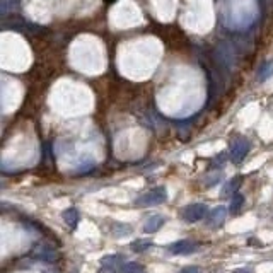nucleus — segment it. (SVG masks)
Wrapping results in <instances>:
<instances>
[{
	"label": "nucleus",
	"instance_id": "obj_16",
	"mask_svg": "<svg viewBox=\"0 0 273 273\" xmlns=\"http://www.w3.org/2000/svg\"><path fill=\"white\" fill-rule=\"evenodd\" d=\"M232 273H255V271H253L251 266H241V268H236Z\"/></svg>",
	"mask_w": 273,
	"mask_h": 273
},
{
	"label": "nucleus",
	"instance_id": "obj_15",
	"mask_svg": "<svg viewBox=\"0 0 273 273\" xmlns=\"http://www.w3.org/2000/svg\"><path fill=\"white\" fill-rule=\"evenodd\" d=\"M244 205V197H242L241 193H236L232 197V202H231V212L232 213H237L241 210V207Z\"/></svg>",
	"mask_w": 273,
	"mask_h": 273
},
{
	"label": "nucleus",
	"instance_id": "obj_13",
	"mask_svg": "<svg viewBox=\"0 0 273 273\" xmlns=\"http://www.w3.org/2000/svg\"><path fill=\"white\" fill-rule=\"evenodd\" d=\"M150 246H152V241H147V239H137V241H133L130 244V250L135 253H144V251H147Z\"/></svg>",
	"mask_w": 273,
	"mask_h": 273
},
{
	"label": "nucleus",
	"instance_id": "obj_4",
	"mask_svg": "<svg viewBox=\"0 0 273 273\" xmlns=\"http://www.w3.org/2000/svg\"><path fill=\"white\" fill-rule=\"evenodd\" d=\"M197 250H198V242L189 241V239H181V241H176L169 246V251L173 255H192Z\"/></svg>",
	"mask_w": 273,
	"mask_h": 273
},
{
	"label": "nucleus",
	"instance_id": "obj_12",
	"mask_svg": "<svg viewBox=\"0 0 273 273\" xmlns=\"http://www.w3.org/2000/svg\"><path fill=\"white\" fill-rule=\"evenodd\" d=\"M111 234H113L115 237H123V236H130L131 234V227L126 226V224H118L115 222L113 227H111Z\"/></svg>",
	"mask_w": 273,
	"mask_h": 273
},
{
	"label": "nucleus",
	"instance_id": "obj_8",
	"mask_svg": "<svg viewBox=\"0 0 273 273\" xmlns=\"http://www.w3.org/2000/svg\"><path fill=\"white\" fill-rule=\"evenodd\" d=\"M164 222H166V219L162 215H152L150 219H147L144 224V232H147V234H154V232H157L160 227L164 226Z\"/></svg>",
	"mask_w": 273,
	"mask_h": 273
},
{
	"label": "nucleus",
	"instance_id": "obj_1",
	"mask_svg": "<svg viewBox=\"0 0 273 273\" xmlns=\"http://www.w3.org/2000/svg\"><path fill=\"white\" fill-rule=\"evenodd\" d=\"M168 200V189L164 186H157L150 192L144 193L142 197L135 200V207L139 208H147V207H157V205L164 203Z\"/></svg>",
	"mask_w": 273,
	"mask_h": 273
},
{
	"label": "nucleus",
	"instance_id": "obj_5",
	"mask_svg": "<svg viewBox=\"0 0 273 273\" xmlns=\"http://www.w3.org/2000/svg\"><path fill=\"white\" fill-rule=\"evenodd\" d=\"M121 266H123V258L120 255H108L101 258L102 270L99 273H116L118 270H121Z\"/></svg>",
	"mask_w": 273,
	"mask_h": 273
},
{
	"label": "nucleus",
	"instance_id": "obj_10",
	"mask_svg": "<svg viewBox=\"0 0 273 273\" xmlns=\"http://www.w3.org/2000/svg\"><path fill=\"white\" fill-rule=\"evenodd\" d=\"M273 75V60H268V62H263L260 68H258V75L256 79L260 82H265L268 80L270 77Z\"/></svg>",
	"mask_w": 273,
	"mask_h": 273
},
{
	"label": "nucleus",
	"instance_id": "obj_14",
	"mask_svg": "<svg viewBox=\"0 0 273 273\" xmlns=\"http://www.w3.org/2000/svg\"><path fill=\"white\" fill-rule=\"evenodd\" d=\"M120 271L121 273H144V266L140 265V263L130 261V263H125Z\"/></svg>",
	"mask_w": 273,
	"mask_h": 273
},
{
	"label": "nucleus",
	"instance_id": "obj_2",
	"mask_svg": "<svg viewBox=\"0 0 273 273\" xmlns=\"http://www.w3.org/2000/svg\"><path fill=\"white\" fill-rule=\"evenodd\" d=\"M251 150V142L244 137H237L236 140L231 144V160L239 164L242 159L246 157L248 152Z\"/></svg>",
	"mask_w": 273,
	"mask_h": 273
},
{
	"label": "nucleus",
	"instance_id": "obj_11",
	"mask_svg": "<svg viewBox=\"0 0 273 273\" xmlns=\"http://www.w3.org/2000/svg\"><path fill=\"white\" fill-rule=\"evenodd\" d=\"M79 212L75 210V208H67L65 212H63V221H65V224L70 229H75L77 227V224H79Z\"/></svg>",
	"mask_w": 273,
	"mask_h": 273
},
{
	"label": "nucleus",
	"instance_id": "obj_17",
	"mask_svg": "<svg viewBox=\"0 0 273 273\" xmlns=\"http://www.w3.org/2000/svg\"><path fill=\"white\" fill-rule=\"evenodd\" d=\"M198 271H200L198 266H186L181 273H198Z\"/></svg>",
	"mask_w": 273,
	"mask_h": 273
},
{
	"label": "nucleus",
	"instance_id": "obj_6",
	"mask_svg": "<svg viewBox=\"0 0 273 273\" xmlns=\"http://www.w3.org/2000/svg\"><path fill=\"white\" fill-rule=\"evenodd\" d=\"M226 217H227V208L226 207H215L212 212H208V215H207V224H208V227H213V229H219L222 226L224 222H226Z\"/></svg>",
	"mask_w": 273,
	"mask_h": 273
},
{
	"label": "nucleus",
	"instance_id": "obj_9",
	"mask_svg": "<svg viewBox=\"0 0 273 273\" xmlns=\"http://www.w3.org/2000/svg\"><path fill=\"white\" fill-rule=\"evenodd\" d=\"M241 183H242V178L241 176H236V178H232L231 181H227L226 183V186H224L222 189V197H234V195L237 193V189L239 186H241Z\"/></svg>",
	"mask_w": 273,
	"mask_h": 273
},
{
	"label": "nucleus",
	"instance_id": "obj_7",
	"mask_svg": "<svg viewBox=\"0 0 273 273\" xmlns=\"http://www.w3.org/2000/svg\"><path fill=\"white\" fill-rule=\"evenodd\" d=\"M33 255L36 256L38 260H43V261H46V263L57 261V258H58V253H57L55 250H53L51 246H46V244L36 246V250H34Z\"/></svg>",
	"mask_w": 273,
	"mask_h": 273
},
{
	"label": "nucleus",
	"instance_id": "obj_3",
	"mask_svg": "<svg viewBox=\"0 0 273 273\" xmlns=\"http://www.w3.org/2000/svg\"><path fill=\"white\" fill-rule=\"evenodd\" d=\"M207 215H208V208L205 203H192L183 210V219L189 224L203 221V219H207Z\"/></svg>",
	"mask_w": 273,
	"mask_h": 273
}]
</instances>
